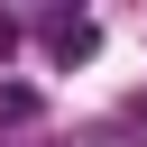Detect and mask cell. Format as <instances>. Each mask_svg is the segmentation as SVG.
<instances>
[{
	"instance_id": "1",
	"label": "cell",
	"mask_w": 147,
	"mask_h": 147,
	"mask_svg": "<svg viewBox=\"0 0 147 147\" xmlns=\"http://www.w3.org/2000/svg\"><path fill=\"white\" fill-rule=\"evenodd\" d=\"M46 46H55V55H83L92 28H83V18H46Z\"/></svg>"
},
{
	"instance_id": "2",
	"label": "cell",
	"mask_w": 147,
	"mask_h": 147,
	"mask_svg": "<svg viewBox=\"0 0 147 147\" xmlns=\"http://www.w3.org/2000/svg\"><path fill=\"white\" fill-rule=\"evenodd\" d=\"M0 119H9V129H18V119H37V92H28V83H9V92H0Z\"/></svg>"
}]
</instances>
